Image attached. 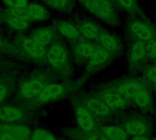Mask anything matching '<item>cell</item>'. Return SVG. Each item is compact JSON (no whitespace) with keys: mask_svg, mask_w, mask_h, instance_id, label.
Returning <instances> with one entry per match:
<instances>
[{"mask_svg":"<svg viewBox=\"0 0 156 140\" xmlns=\"http://www.w3.org/2000/svg\"><path fill=\"white\" fill-rule=\"evenodd\" d=\"M105 135L111 140H125L127 138V133L117 127H106Z\"/></svg>","mask_w":156,"mask_h":140,"instance_id":"cb8c5ba5","label":"cell"},{"mask_svg":"<svg viewBox=\"0 0 156 140\" xmlns=\"http://www.w3.org/2000/svg\"><path fill=\"white\" fill-rule=\"evenodd\" d=\"M45 5L49 7L60 11L66 12L71 6V0H41Z\"/></svg>","mask_w":156,"mask_h":140,"instance_id":"603a6c76","label":"cell"},{"mask_svg":"<svg viewBox=\"0 0 156 140\" xmlns=\"http://www.w3.org/2000/svg\"><path fill=\"white\" fill-rule=\"evenodd\" d=\"M81 4L94 16L101 20L114 24L118 21V17L114 11L111 0H80Z\"/></svg>","mask_w":156,"mask_h":140,"instance_id":"6da1fadb","label":"cell"},{"mask_svg":"<svg viewBox=\"0 0 156 140\" xmlns=\"http://www.w3.org/2000/svg\"><path fill=\"white\" fill-rule=\"evenodd\" d=\"M32 140H56L51 133L45 129H37L34 132Z\"/></svg>","mask_w":156,"mask_h":140,"instance_id":"484cf974","label":"cell"},{"mask_svg":"<svg viewBox=\"0 0 156 140\" xmlns=\"http://www.w3.org/2000/svg\"><path fill=\"white\" fill-rule=\"evenodd\" d=\"M48 60L49 63L57 68L62 67L67 61V52L60 44L52 45L48 51Z\"/></svg>","mask_w":156,"mask_h":140,"instance_id":"3957f363","label":"cell"},{"mask_svg":"<svg viewBox=\"0 0 156 140\" xmlns=\"http://www.w3.org/2000/svg\"><path fill=\"white\" fill-rule=\"evenodd\" d=\"M132 31L143 40H150L154 39V33L149 25L142 21H133L131 24Z\"/></svg>","mask_w":156,"mask_h":140,"instance_id":"ba28073f","label":"cell"},{"mask_svg":"<svg viewBox=\"0 0 156 140\" xmlns=\"http://www.w3.org/2000/svg\"><path fill=\"white\" fill-rule=\"evenodd\" d=\"M103 98L106 105L112 108H120L124 105V98L120 92L109 91L104 94Z\"/></svg>","mask_w":156,"mask_h":140,"instance_id":"4fadbf2b","label":"cell"},{"mask_svg":"<svg viewBox=\"0 0 156 140\" xmlns=\"http://www.w3.org/2000/svg\"><path fill=\"white\" fill-rule=\"evenodd\" d=\"M24 116V112L20 109L9 106L0 107V120L5 122H14L21 119Z\"/></svg>","mask_w":156,"mask_h":140,"instance_id":"8fae6325","label":"cell"},{"mask_svg":"<svg viewBox=\"0 0 156 140\" xmlns=\"http://www.w3.org/2000/svg\"><path fill=\"white\" fill-rule=\"evenodd\" d=\"M98 42H99V46L101 47L102 49L112 52L114 51L115 50H117L118 48V42L117 40L112 38L110 35H106V34H101L98 37Z\"/></svg>","mask_w":156,"mask_h":140,"instance_id":"d6986e66","label":"cell"},{"mask_svg":"<svg viewBox=\"0 0 156 140\" xmlns=\"http://www.w3.org/2000/svg\"><path fill=\"white\" fill-rule=\"evenodd\" d=\"M7 93H8L7 89L5 86L0 85V104L5 99V97L7 96Z\"/></svg>","mask_w":156,"mask_h":140,"instance_id":"4dcf8cb0","label":"cell"},{"mask_svg":"<svg viewBox=\"0 0 156 140\" xmlns=\"http://www.w3.org/2000/svg\"><path fill=\"white\" fill-rule=\"evenodd\" d=\"M111 58V52L102 49L101 47H95L89 60L90 62L94 66H101L106 63Z\"/></svg>","mask_w":156,"mask_h":140,"instance_id":"7c38bea8","label":"cell"},{"mask_svg":"<svg viewBox=\"0 0 156 140\" xmlns=\"http://www.w3.org/2000/svg\"><path fill=\"white\" fill-rule=\"evenodd\" d=\"M136 1L137 0H117L118 5L126 10L135 9L136 8Z\"/></svg>","mask_w":156,"mask_h":140,"instance_id":"f1b7e54d","label":"cell"},{"mask_svg":"<svg viewBox=\"0 0 156 140\" xmlns=\"http://www.w3.org/2000/svg\"><path fill=\"white\" fill-rule=\"evenodd\" d=\"M2 46V39L0 38V47Z\"/></svg>","mask_w":156,"mask_h":140,"instance_id":"836d02e7","label":"cell"},{"mask_svg":"<svg viewBox=\"0 0 156 140\" xmlns=\"http://www.w3.org/2000/svg\"><path fill=\"white\" fill-rule=\"evenodd\" d=\"M125 130H126L125 132L130 134V135H133L134 137H140V136H142L143 134L145 133L146 127L142 122L131 121L126 125Z\"/></svg>","mask_w":156,"mask_h":140,"instance_id":"7402d4cb","label":"cell"},{"mask_svg":"<svg viewBox=\"0 0 156 140\" xmlns=\"http://www.w3.org/2000/svg\"><path fill=\"white\" fill-rule=\"evenodd\" d=\"M0 140H16L14 138H12L10 135L6 133H1L0 134Z\"/></svg>","mask_w":156,"mask_h":140,"instance_id":"1f68e13d","label":"cell"},{"mask_svg":"<svg viewBox=\"0 0 156 140\" xmlns=\"http://www.w3.org/2000/svg\"><path fill=\"white\" fill-rule=\"evenodd\" d=\"M46 84L44 82L39 80H32L26 83L20 90L23 96L26 97H39L41 92L45 88Z\"/></svg>","mask_w":156,"mask_h":140,"instance_id":"52a82bcc","label":"cell"},{"mask_svg":"<svg viewBox=\"0 0 156 140\" xmlns=\"http://www.w3.org/2000/svg\"><path fill=\"white\" fill-rule=\"evenodd\" d=\"M32 38L44 47H47L53 38V31L48 28H41L34 31V33L32 34Z\"/></svg>","mask_w":156,"mask_h":140,"instance_id":"5bb4252c","label":"cell"},{"mask_svg":"<svg viewBox=\"0 0 156 140\" xmlns=\"http://www.w3.org/2000/svg\"><path fill=\"white\" fill-rule=\"evenodd\" d=\"M146 74H147L148 79L156 84V66L151 67L150 69H148Z\"/></svg>","mask_w":156,"mask_h":140,"instance_id":"f546056e","label":"cell"},{"mask_svg":"<svg viewBox=\"0 0 156 140\" xmlns=\"http://www.w3.org/2000/svg\"><path fill=\"white\" fill-rule=\"evenodd\" d=\"M145 44L143 41H136L131 47V59L133 62L140 61L146 56Z\"/></svg>","mask_w":156,"mask_h":140,"instance_id":"e0dca14e","label":"cell"},{"mask_svg":"<svg viewBox=\"0 0 156 140\" xmlns=\"http://www.w3.org/2000/svg\"><path fill=\"white\" fill-rule=\"evenodd\" d=\"M0 131L10 135L16 140H26L30 135V129L22 126L2 125L0 126Z\"/></svg>","mask_w":156,"mask_h":140,"instance_id":"8992f818","label":"cell"},{"mask_svg":"<svg viewBox=\"0 0 156 140\" xmlns=\"http://www.w3.org/2000/svg\"><path fill=\"white\" fill-rule=\"evenodd\" d=\"M77 120L80 127L86 131H90L94 127V123L92 116H90V112L85 108H79L76 112Z\"/></svg>","mask_w":156,"mask_h":140,"instance_id":"30bf717a","label":"cell"},{"mask_svg":"<svg viewBox=\"0 0 156 140\" xmlns=\"http://www.w3.org/2000/svg\"><path fill=\"white\" fill-rule=\"evenodd\" d=\"M88 108L97 116H105L109 113V106L106 105V103L98 99L90 100L88 103Z\"/></svg>","mask_w":156,"mask_h":140,"instance_id":"ac0fdd59","label":"cell"},{"mask_svg":"<svg viewBox=\"0 0 156 140\" xmlns=\"http://www.w3.org/2000/svg\"><path fill=\"white\" fill-rule=\"evenodd\" d=\"M134 102L140 107H146L150 103V96L144 90H141L134 97Z\"/></svg>","mask_w":156,"mask_h":140,"instance_id":"d4e9b609","label":"cell"},{"mask_svg":"<svg viewBox=\"0 0 156 140\" xmlns=\"http://www.w3.org/2000/svg\"><path fill=\"white\" fill-rule=\"evenodd\" d=\"M23 47L27 55H29L33 59L42 58L46 52V47L38 43L32 37L27 38L23 41Z\"/></svg>","mask_w":156,"mask_h":140,"instance_id":"5b68a950","label":"cell"},{"mask_svg":"<svg viewBox=\"0 0 156 140\" xmlns=\"http://www.w3.org/2000/svg\"><path fill=\"white\" fill-rule=\"evenodd\" d=\"M146 48V54L150 58L155 59L156 58V40L154 39L148 40L147 44H145Z\"/></svg>","mask_w":156,"mask_h":140,"instance_id":"83f0119b","label":"cell"},{"mask_svg":"<svg viewBox=\"0 0 156 140\" xmlns=\"http://www.w3.org/2000/svg\"><path fill=\"white\" fill-rule=\"evenodd\" d=\"M80 31L81 35L88 39H98V37L100 36V31L98 27L91 22L83 23L80 28Z\"/></svg>","mask_w":156,"mask_h":140,"instance_id":"2e32d148","label":"cell"},{"mask_svg":"<svg viewBox=\"0 0 156 140\" xmlns=\"http://www.w3.org/2000/svg\"><path fill=\"white\" fill-rule=\"evenodd\" d=\"M64 92V89L61 85L57 83H52L46 85L43 91L41 92L39 98L42 101H51L59 97Z\"/></svg>","mask_w":156,"mask_h":140,"instance_id":"9c48e42d","label":"cell"},{"mask_svg":"<svg viewBox=\"0 0 156 140\" xmlns=\"http://www.w3.org/2000/svg\"><path fill=\"white\" fill-rule=\"evenodd\" d=\"M5 6L8 8H18V9H25L27 5L28 4L27 0H3Z\"/></svg>","mask_w":156,"mask_h":140,"instance_id":"4316f807","label":"cell"},{"mask_svg":"<svg viewBox=\"0 0 156 140\" xmlns=\"http://www.w3.org/2000/svg\"><path fill=\"white\" fill-rule=\"evenodd\" d=\"M95 47L87 42H80L77 43L74 47L75 53L78 57L81 59H89L91 55L92 51L94 50Z\"/></svg>","mask_w":156,"mask_h":140,"instance_id":"44dd1931","label":"cell"},{"mask_svg":"<svg viewBox=\"0 0 156 140\" xmlns=\"http://www.w3.org/2000/svg\"><path fill=\"white\" fill-rule=\"evenodd\" d=\"M141 85L136 82H130L120 87V93L123 97L132 98L135 97L136 94L141 91Z\"/></svg>","mask_w":156,"mask_h":140,"instance_id":"ffe728a7","label":"cell"},{"mask_svg":"<svg viewBox=\"0 0 156 140\" xmlns=\"http://www.w3.org/2000/svg\"><path fill=\"white\" fill-rule=\"evenodd\" d=\"M58 32L68 39H75L79 36V31L77 28L68 21H60L57 25Z\"/></svg>","mask_w":156,"mask_h":140,"instance_id":"9a60e30c","label":"cell"},{"mask_svg":"<svg viewBox=\"0 0 156 140\" xmlns=\"http://www.w3.org/2000/svg\"><path fill=\"white\" fill-rule=\"evenodd\" d=\"M25 11L29 19L35 21H43L49 16L48 9L37 3H28L25 7Z\"/></svg>","mask_w":156,"mask_h":140,"instance_id":"277c9868","label":"cell"},{"mask_svg":"<svg viewBox=\"0 0 156 140\" xmlns=\"http://www.w3.org/2000/svg\"><path fill=\"white\" fill-rule=\"evenodd\" d=\"M101 140H109V139H107V138H102V139H101Z\"/></svg>","mask_w":156,"mask_h":140,"instance_id":"e575fe53","label":"cell"},{"mask_svg":"<svg viewBox=\"0 0 156 140\" xmlns=\"http://www.w3.org/2000/svg\"><path fill=\"white\" fill-rule=\"evenodd\" d=\"M6 23L16 30H25L29 25V17H27L25 9L8 8L5 11Z\"/></svg>","mask_w":156,"mask_h":140,"instance_id":"7a4b0ae2","label":"cell"},{"mask_svg":"<svg viewBox=\"0 0 156 140\" xmlns=\"http://www.w3.org/2000/svg\"><path fill=\"white\" fill-rule=\"evenodd\" d=\"M133 140H148L147 138H143V137H135V138H133Z\"/></svg>","mask_w":156,"mask_h":140,"instance_id":"d6a6232c","label":"cell"}]
</instances>
